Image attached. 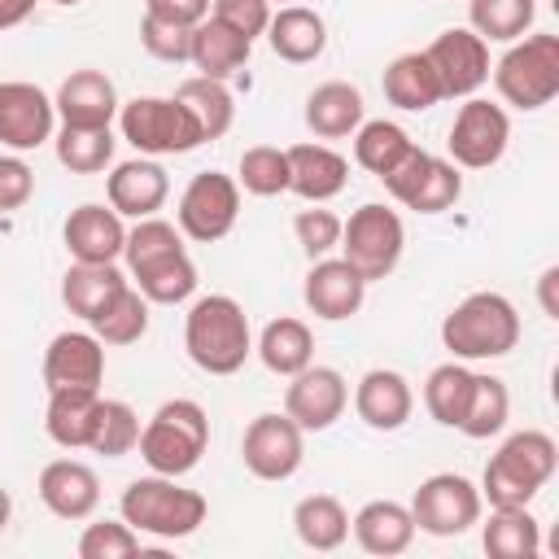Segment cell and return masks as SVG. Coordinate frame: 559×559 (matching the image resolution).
Here are the masks:
<instances>
[{
	"label": "cell",
	"instance_id": "cell-1",
	"mask_svg": "<svg viewBox=\"0 0 559 559\" xmlns=\"http://www.w3.org/2000/svg\"><path fill=\"white\" fill-rule=\"evenodd\" d=\"M183 349L205 376H236L245 367V358L253 354V332H249L245 306L227 293L197 297L183 319Z\"/></svg>",
	"mask_w": 559,
	"mask_h": 559
},
{
	"label": "cell",
	"instance_id": "cell-2",
	"mask_svg": "<svg viewBox=\"0 0 559 559\" xmlns=\"http://www.w3.org/2000/svg\"><path fill=\"white\" fill-rule=\"evenodd\" d=\"M555 463H559V445L550 432L542 428H524V432H511L502 441V450L485 463V476H480V502L489 507H528L537 498V489L555 476Z\"/></svg>",
	"mask_w": 559,
	"mask_h": 559
},
{
	"label": "cell",
	"instance_id": "cell-3",
	"mask_svg": "<svg viewBox=\"0 0 559 559\" xmlns=\"http://www.w3.org/2000/svg\"><path fill=\"white\" fill-rule=\"evenodd\" d=\"M122 520L135 528V533H148V537H162V542H175V537H188L205 524V493L197 489H183L175 485V476H140L122 489Z\"/></svg>",
	"mask_w": 559,
	"mask_h": 559
},
{
	"label": "cell",
	"instance_id": "cell-4",
	"mask_svg": "<svg viewBox=\"0 0 559 559\" xmlns=\"http://www.w3.org/2000/svg\"><path fill=\"white\" fill-rule=\"evenodd\" d=\"M210 445V419L201 411V402L192 397H170L153 411V419L140 428V459L157 472V476H183L201 463Z\"/></svg>",
	"mask_w": 559,
	"mask_h": 559
},
{
	"label": "cell",
	"instance_id": "cell-5",
	"mask_svg": "<svg viewBox=\"0 0 559 559\" xmlns=\"http://www.w3.org/2000/svg\"><path fill=\"white\" fill-rule=\"evenodd\" d=\"M441 345L454 358H502L520 345V314L502 293H472L441 319Z\"/></svg>",
	"mask_w": 559,
	"mask_h": 559
},
{
	"label": "cell",
	"instance_id": "cell-6",
	"mask_svg": "<svg viewBox=\"0 0 559 559\" xmlns=\"http://www.w3.org/2000/svg\"><path fill=\"white\" fill-rule=\"evenodd\" d=\"M493 87L515 109H542L559 96V35H520L493 66Z\"/></svg>",
	"mask_w": 559,
	"mask_h": 559
},
{
	"label": "cell",
	"instance_id": "cell-7",
	"mask_svg": "<svg viewBox=\"0 0 559 559\" xmlns=\"http://www.w3.org/2000/svg\"><path fill=\"white\" fill-rule=\"evenodd\" d=\"M118 131L131 148L144 157H166V153H192L201 140L197 118L179 96H135L118 105Z\"/></svg>",
	"mask_w": 559,
	"mask_h": 559
},
{
	"label": "cell",
	"instance_id": "cell-8",
	"mask_svg": "<svg viewBox=\"0 0 559 559\" xmlns=\"http://www.w3.org/2000/svg\"><path fill=\"white\" fill-rule=\"evenodd\" d=\"M406 249V227L397 218V210L367 201L349 214V223H341V258L371 284L393 275V266L402 262Z\"/></svg>",
	"mask_w": 559,
	"mask_h": 559
},
{
	"label": "cell",
	"instance_id": "cell-9",
	"mask_svg": "<svg viewBox=\"0 0 559 559\" xmlns=\"http://www.w3.org/2000/svg\"><path fill=\"white\" fill-rule=\"evenodd\" d=\"M380 183L389 188V197H397V201H402L406 210H415V214H441V210H450V205L463 197V175H459V166L445 162V157L424 153L419 144H415L389 175H380Z\"/></svg>",
	"mask_w": 559,
	"mask_h": 559
},
{
	"label": "cell",
	"instance_id": "cell-10",
	"mask_svg": "<svg viewBox=\"0 0 559 559\" xmlns=\"http://www.w3.org/2000/svg\"><path fill=\"white\" fill-rule=\"evenodd\" d=\"M411 520L428 537H459L480 520V489L459 472H437L419 480L411 498Z\"/></svg>",
	"mask_w": 559,
	"mask_h": 559
},
{
	"label": "cell",
	"instance_id": "cell-11",
	"mask_svg": "<svg viewBox=\"0 0 559 559\" xmlns=\"http://www.w3.org/2000/svg\"><path fill=\"white\" fill-rule=\"evenodd\" d=\"M240 214V183L223 170H201L188 179L179 197V231L197 245H214L236 227Z\"/></svg>",
	"mask_w": 559,
	"mask_h": 559
},
{
	"label": "cell",
	"instance_id": "cell-12",
	"mask_svg": "<svg viewBox=\"0 0 559 559\" xmlns=\"http://www.w3.org/2000/svg\"><path fill=\"white\" fill-rule=\"evenodd\" d=\"M507 140H511V118L502 105L493 100H480V96H467L450 122V162L454 166H467V170H485L493 166L502 153H507Z\"/></svg>",
	"mask_w": 559,
	"mask_h": 559
},
{
	"label": "cell",
	"instance_id": "cell-13",
	"mask_svg": "<svg viewBox=\"0 0 559 559\" xmlns=\"http://www.w3.org/2000/svg\"><path fill=\"white\" fill-rule=\"evenodd\" d=\"M240 459L258 480H288L306 459V432L288 415L266 411L245 428Z\"/></svg>",
	"mask_w": 559,
	"mask_h": 559
},
{
	"label": "cell",
	"instance_id": "cell-14",
	"mask_svg": "<svg viewBox=\"0 0 559 559\" xmlns=\"http://www.w3.org/2000/svg\"><path fill=\"white\" fill-rule=\"evenodd\" d=\"M349 402V384L336 367H301L297 376H288L284 389V415L301 428V432H323L345 415Z\"/></svg>",
	"mask_w": 559,
	"mask_h": 559
},
{
	"label": "cell",
	"instance_id": "cell-15",
	"mask_svg": "<svg viewBox=\"0 0 559 559\" xmlns=\"http://www.w3.org/2000/svg\"><path fill=\"white\" fill-rule=\"evenodd\" d=\"M428 66L437 70L441 96H472L489 79V44L472 26H450L424 48Z\"/></svg>",
	"mask_w": 559,
	"mask_h": 559
},
{
	"label": "cell",
	"instance_id": "cell-16",
	"mask_svg": "<svg viewBox=\"0 0 559 559\" xmlns=\"http://www.w3.org/2000/svg\"><path fill=\"white\" fill-rule=\"evenodd\" d=\"M57 127V105L44 87L9 79L0 83V144H9L13 153H31L44 140H52Z\"/></svg>",
	"mask_w": 559,
	"mask_h": 559
},
{
	"label": "cell",
	"instance_id": "cell-17",
	"mask_svg": "<svg viewBox=\"0 0 559 559\" xmlns=\"http://www.w3.org/2000/svg\"><path fill=\"white\" fill-rule=\"evenodd\" d=\"M301 297H306L310 314H319V319H328V323H341V319H349V314L362 310L367 280H362L345 258H314L310 271H306Z\"/></svg>",
	"mask_w": 559,
	"mask_h": 559
},
{
	"label": "cell",
	"instance_id": "cell-18",
	"mask_svg": "<svg viewBox=\"0 0 559 559\" xmlns=\"http://www.w3.org/2000/svg\"><path fill=\"white\" fill-rule=\"evenodd\" d=\"M105 345L96 332H57L44 349V384L52 389H100Z\"/></svg>",
	"mask_w": 559,
	"mask_h": 559
},
{
	"label": "cell",
	"instance_id": "cell-19",
	"mask_svg": "<svg viewBox=\"0 0 559 559\" xmlns=\"http://www.w3.org/2000/svg\"><path fill=\"white\" fill-rule=\"evenodd\" d=\"M61 236H66V249L74 262H118L122 245H127L122 214L100 201H83L79 210H70Z\"/></svg>",
	"mask_w": 559,
	"mask_h": 559
},
{
	"label": "cell",
	"instance_id": "cell-20",
	"mask_svg": "<svg viewBox=\"0 0 559 559\" xmlns=\"http://www.w3.org/2000/svg\"><path fill=\"white\" fill-rule=\"evenodd\" d=\"M105 192H109V205L122 218H153L166 205V197H170V175L153 157L118 162L114 175H109V183H105Z\"/></svg>",
	"mask_w": 559,
	"mask_h": 559
},
{
	"label": "cell",
	"instance_id": "cell-21",
	"mask_svg": "<svg viewBox=\"0 0 559 559\" xmlns=\"http://www.w3.org/2000/svg\"><path fill=\"white\" fill-rule=\"evenodd\" d=\"M354 411H358V419H362L367 428H376V432H397V428L411 419V411H415V393H411V384H406L402 371H393V367H371V371L358 380V389H354Z\"/></svg>",
	"mask_w": 559,
	"mask_h": 559
},
{
	"label": "cell",
	"instance_id": "cell-22",
	"mask_svg": "<svg viewBox=\"0 0 559 559\" xmlns=\"http://www.w3.org/2000/svg\"><path fill=\"white\" fill-rule=\"evenodd\" d=\"M39 502L57 520H87L96 511V502H100V480L79 459H52L39 472Z\"/></svg>",
	"mask_w": 559,
	"mask_h": 559
},
{
	"label": "cell",
	"instance_id": "cell-23",
	"mask_svg": "<svg viewBox=\"0 0 559 559\" xmlns=\"http://www.w3.org/2000/svg\"><path fill=\"white\" fill-rule=\"evenodd\" d=\"M52 105H57V118L66 127H109L118 118V92H114L109 74H100V70L66 74Z\"/></svg>",
	"mask_w": 559,
	"mask_h": 559
},
{
	"label": "cell",
	"instance_id": "cell-24",
	"mask_svg": "<svg viewBox=\"0 0 559 559\" xmlns=\"http://www.w3.org/2000/svg\"><path fill=\"white\" fill-rule=\"evenodd\" d=\"M288 153V192H297L310 205L332 201L349 183V162L328 144H293Z\"/></svg>",
	"mask_w": 559,
	"mask_h": 559
},
{
	"label": "cell",
	"instance_id": "cell-25",
	"mask_svg": "<svg viewBox=\"0 0 559 559\" xmlns=\"http://www.w3.org/2000/svg\"><path fill=\"white\" fill-rule=\"evenodd\" d=\"M266 44L280 61L288 66H306L314 57H323L328 48V26L314 9L306 4H280V13H271L266 22Z\"/></svg>",
	"mask_w": 559,
	"mask_h": 559
},
{
	"label": "cell",
	"instance_id": "cell-26",
	"mask_svg": "<svg viewBox=\"0 0 559 559\" xmlns=\"http://www.w3.org/2000/svg\"><path fill=\"white\" fill-rule=\"evenodd\" d=\"M96 411H100V389H52L44 411V432L61 450H87L96 432Z\"/></svg>",
	"mask_w": 559,
	"mask_h": 559
},
{
	"label": "cell",
	"instance_id": "cell-27",
	"mask_svg": "<svg viewBox=\"0 0 559 559\" xmlns=\"http://www.w3.org/2000/svg\"><path fill=\"white\" fill-rule=\"evenodd\" d=\"M362 92L354 83H319L310 96H306V127L319 135V140H345L362 127Z\"/></svg>",
	"mask_w": 559,
	"mask_h": 559
},
{
	"label": "cell",
	"instance_id": "cell-28",
	"mask_svg": "<svg viewBox=\"0 0 559 559\" xmlns=\"http://www.w3.org/2000/svg\"><path fill=\"white\" fill-rule=\"evenodd\" d=\"M349 528H354V537H358V546L367 550V555H402L411 542H415V520H411V507H402V502H393V498H376V502H367L354 520H349Z\"/></svg>",
	"mask_w": 559,
	"mask_h": 559
},
{
	"label": "cell",
	"instance_id": "cell-29",
	"mask_svg": "<svg viewBox=\"0 0 559 559\" xmlns=\"http://www.w3.org/2000/svg\"><path fill=\"white\" fill-rule=\"evenodd\" d=\"M253 44L245 35H236L231 26H223L218 17H205L192 26V48H188V61L205 74V79H231L245 61H249Z\"/></svg>",
	"mask_w": 559,
	"mask_h": 559
},
{
	"label": "cell",
	"instance_id": "cell-30",
	"mask_svg": "<svg viewBox=\"0 0 559 559\" xmlns=\"http://www.w3.org/2000/svg\"><path fill=\"white\" fill-rule=\"evenodd\" d=\"M380 87H384V100L397 105V109H406V114H419V109H432L437 100H445V96H441V83H437V70L428 66L424 52H402V57H393V61L384 66Z\"/></svg>",
	"mask_w": 559,
	"mask_h": 559
},
{
	"label": "cell",
	"instance_id": "cell-31",
	"mask_svg": "<svg viewBox=\"0 0 559 559\" xmlns=\"http://www.w3.org/2000/svg\"><path fill=\"white\" fill-rule=\"evenodd\" d=\"M127 288L122 271L114 262H74L66 275H61V301L70 314L79 319H92L100 314L118 293Z\"/></svg>",
	"mask_w": 559,
	"mask_h": 559
},
{
	"label": "cell",
	"instance_id": "cell-32",
	"mask_svg": "<svg viewBox=\"0 0 559 559\" xmlns=\"http://www.w3.org/2000/svg\"><path fill=\"white\" fill-rule=\"evenodd\" d=\"M253 349H258V358H262L266 371H275V376H297V371L310 367V358H314V336H310V328H306L301 319L280 314V319H271V323L262 328V336H258Z\"/></svg>",
	"mask_w": 559,
	"mask_h": 559
},
{
	"label": "cell",
	"instance_id": "cell-33",
	"mask_svg": "<svg viewBox=\"0 0 559 559\" xmlns=\"http://www.w3.org/2000/svg\"><path fill=\"white\" fill-rule=\"evenodd\" d=\"M480 542L489 559H533L542 550V524L528 515V507H489Z\"/></svg>",
	"mask_w": 559,
	"mask_h": 559
},
{
	"label": "cell",
	"instance_id": "cell-34",
	"mask_svg": "<svg viewBox=\"0 0 559 559\" xmlns=\"http://www.w3.org/2000/svg\"><path fill=\"white\" fill-rule=\"evenodd\" d=\"M293 533L310 550H336L349 537V515H345L341 498H332V493H306L293 507Z\"/></svg>",
	"mask_w": 559,
	"mask_h": 559
},
{
	"label": "cell",
	"instance_id": "cell-35",
	"mask_svg": "<svg viewBox=\"0 0 559 559\" xmlns=\"http://www.w3.org/2000/svg\"><path fill=\"white\" fill-rule=\"evenodd\" d=\"M175 96H179V100L188 105V114L197 118L201 140H218V135L231 131V122H236V100H231V92H227L223 79H205V74L183 79Z\"/></svg>",
	"mask_w": 559,
	"mask_h": 559
},
{
	"label": "cell",
	"instance_id": "cell-36",
	"mask_svg": "<svg viewBox=\"0 0 559 559\" xmlns=\"http://www.w3.org/2000/svg\"><path fill=\"white\" fill-rule=\"evenodd\" d=\"M131 280H135V288L148 297V306H179V301H188V297L197 293V266H192L188 249L166 253V258H157V262L131 271Z\"/></svg>",
	"mask_w": 559,
	"mask_h": 559
},
{
	"label": "cell",
	"instance_id": "cell-37",
	"mask_svg": "<svg viewBox=\"0 0 559 559\" xmlns=\"http://www.w3.org/2000/svg\"><path fill=\"white\" fill-rule=\"evenodd\" d=\"M411 148H415V140L397 122H384V118H371V122L362 118V127L354 131V162L362 170H371L376 179L389 175Z\"/></svg>",
	"mask_w": 559,
	"mask_h": 559
},
{
	"label": "cell",
	"instance_id": "cell-38",
	"mask_svg": "<svg viewBox=\"0 0 559 559\" xmlns=\"http://www.w3.org/2000/svg\"><path fill=\"white\" fill-rule=\"evenodd\" d=\"M472 376L476 371H467L459 358L428 371V380H424V406H428V415L441 428H459V419L467 411V397H472Z\"/></svg>",
	"mask_w": 559,
	"mask_h": 559
},
{
	"label": "cell",
	"instance_id": "cell-39",
	"mask_svg": "<svg viewBox=\"0 0 559 559\" xmlns=\"http://www.w3.org/2000/svg\"><path fill=\"white\" fill-rule=\"evenodd\" d=\"M511 419V393L498 376H472V397H467V411L459 419V432L472 437V441H485L493 432H502Z\"/></svg>",
	"mask_w": 559,
	"mask_h": 559
},
{
	"label": "cell",
	"instance_id": "cell-40",
	"mask_svg": "<svg viewBox=\"0 0 559 559\" xmlns=\"http://www.w3.org/2000/svg\"><path fill=\"white\" fill-rule=\"evenodd\" d=\"M537 17L533 0H467V22L485 44H515Z\"/></svg>",
	"mask_w": 559,
	"mask_h": 559
},
{
	"label": "cell",
	"instance_id": "cell-41",
	"mask_svg": "<svg viewBox=\"0 0 559 559\" xmlns=\"http://www.w3.org/2000/svg\"><path fill=\"white\" fill-rule=\"evenodd\" d=\"M92 323V332L100 336V345H135L144 332H148V297L135 288V284H127L100 314H92L87 319Z\"/></svg>",
	"mask_w": 559,
	"mask_h": 559
},
{
	"label": "cell",
	"instance_id": "cell-42",
	"mask_svg": "<svg viewBox=\"0 0 559 559\" xmlns=\"http://www.w3.org/2000/svg\"><path fill=\"white\" fill-rule=\"evenodd\" d=\"M114 131L109 127H66L57 131V162L70 175H96L114 162Z\"/></svg>",
	"mask_w": 559,
	"mask_h": 559
},
{
	"label": "cell",
	"instance_id": "cell-43",
	"mask_svg": "<svg viewBox=\"0 0 559 559\" xmlns=\"http://www.w3.org/2000/svg\"><path fill=\"white\" fill-rule=\"evenodd\" d=\"M140 415L127 406V402H118V397H100V411H96V432H92V445L87 450H96V454H105V459H122V454H131L135 445H140Z\"/></svg>",
	"mask_w": 559,
	"mask_h": 559
},
{
	"label": "cell",
	"instance_id": "cell-44",
	"mask_svg": "<svg viewBox=\"0 0 559 559\" xmlns=\"http://www.w3.org/2000/svg\"><path fill=\"white\" fill-rule=\"evenodd\" d=\"M236 183L253 197H280L288 192V153L275 144H253L240 153V170Z\"/></svg>",
	"mask_w": 559,
	"mask_h": 559
},
{
	"label": "cell",
	"instance_id": "cell-45",
	"mask_svg": "<svg viewBox=\"0 0 559 559\" xmlns=\"http://www.w3.org/2000/svg\"><path fill=\"white\" fill-rule=\"evenodd\" d=\"M179 249H183L179 227L153 214V218H135V227L127 231L122 258H127L131 271H140V266H148V262H157V258H166V253H179Z\"/></svg>",
	"mask_w": 559,
	"mask_h": 559
},
{
	"label": "cell",
	"instance_id": "cell-46",
	"mask_svg": "<svg viewBox=\"0 0 559 559\" xmlns=\"http://www.w3.org/2000/svg\"><path fill=\"white\" fill-rule=\"evenodd\" d=\"M140 555V533L127 520H96L79 537V559H127Z\"/></svg>",
	"mask_w": 559,
	"mask_h": 559
},
{
	"label": "cell",
	"instance_id": "cell-47",
	"mask_svg": "<svg viewBox=\"0 0 559 559\" xmlns=\"http://www.w3.org/2000/svg\"><path fill=\"white\" fill-rule=\"evenodd\" d=\"M293 236L301 245V253L314 262V258H328L332 249H341V218L332 210H297L293 218Z\"/></svg>",
	"mask_w": 559,
	"mask_h": 559
},
{
	"label": "cell",
	"instance_id": "cell-48",
	"mask_svg": "<svg viewBox=\"0 0 559 559\" xmlns=\"http://www.w3.org/2000/svg\"><path fill=\"white\" fill-rule=\"evenodd\" d=\"M210 17H218L223 26H231L236 35H245L253 44L258 35H266L271 0H210Z\"/></svg>",
	"mask_w": 559,
	"mask_h": 559
},
{
	"label": "cell",
	"instance_id": "cell-49",
	"mask_svg": "<svg viewBox=\"0 0 559 559\" xmlns=\"http://www.w3.org/2000/svg\"><path fill=\"white\" fill-rule=\"evenodd\" d=\"M140 44L148 57L157 61H188V48H192V31L188 26H170V22H157L144 13L140 22Z\"/></svg>",
	"mask_w": 559,
	"mask_h": 559
},
{
	"label": "cell",
	"instance_id": "cell-50",
	"mask_svg": "<svg viewBox=\"0 0 559 559\" xmlns=\"http://www.w3.org/2000/svg\"><path fill=\"white\" fill-rule=\"evenodd\" d=\"M35 192V170L17 157V153H0V214L4 210H22Z\"/></svg>",
	"mask_w": 559,
	"mask_h": 559
},
{
	"label": "cell",
	"instance_id": "cell-51",
	"mask_svg": "<svg viewBox=\"0 0 559 559\" xmlns=\"http://www.w3.org/2000/svg\"><path fill=\"white\" fill-rule=\"evenodd\" d=\"M144 13L157 17V22H170V26H197L210 17V0H144Z\"/></svg>",
	"mask_w": 559,
	"mask_h": 559
},
{
	"label": "cell",
	"instance_id": "cell-52",
	"mask_svg": "<svg viewBox=\"0 0 559 559\" xmlns=\"http://www.w3.org/2000/svg\"><path fill=\"white\" fill-rule=\"evenodd\" d=\"M555 288H559V266H546L542 280H537V297H542L546 319H559V297H555Z\"/></svg>",
	"mask_w": 559,
	"mask_h": 559
},
{
	"label": "cell",
	"instance_id": "cell-53",
	"mask_svg": "<svg viewBox=\"0 0 559 559\" xmlns=\"http://www.w3.org/2000/svg\"><path fill=\"white\" fill-rule=\"evenodd\" d=\"M35 4H39V0H0V31L22 26V22L35 13Z\"/></svg>",
	"mask_w": 559,
	"mask_h": 559
},
{
	"label": "cell",
	"instance_id": "cell-54",
	"mask_svg": "<svg viewBox=\"0 0 559 559\" xmlns=\"http://www.w3.org/2000/svg\"><path fill=\"white\" fill-rule=\"evenodd\" d=\"M9 515H13V498H9V489H0V528L9 524Z\"/></svg>",
	"mask_w": 559,
	"mask_h": 559
},
{
	"label": "cell",
	"instance_id": "cell-55",
	"mask_svg": "<svg viewBox=\"0 0 559 559\" xmlns=\"http://www.w3.org/2000/svg\"><path fill=\"white\" fill-rule=\"evenodd\" d=\"M52 4H79V0H52Z\"/></svg>",
	"mask_w": 559,
	"mask_h": 559
},
{
	"label": "cell",
	"instance_id": "cell-56",
	"mask_svg": "<svg viewBox=\"0 0 559 559\" xmlns=\"http://www.w3.org/2000/svg\"><path fill=\"white\" fill-rule=\"evenodd\" d=\"M280 4H293V0H280Z\"/></svg>",
	"mask_w": 559,
	"mask_h": 559
}]
</instances>
